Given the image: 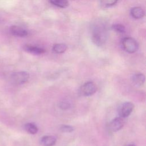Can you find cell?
Instances as JSON below:
<instances>
[{
    "mask_svg": "<svg viewBox=\"0 0 146 146\" xmlns=\"http://www.w3.org/2000/svg\"><path fill=\"white\" fill-rule=\"evenodd\" d=\"M91 39L95 45L102 46L105 44L108 37L107 25L106 21L102 19L95 20L91 27Z\"/></svg>",
    "mask_w": 146,
    "mask_h": 146,
    "instance_id": "6da1fadb",
    "label": "cell"
},
{
    "mask_svg": "<svg viewBox=\"0 0 146 146\" xmlns=\"http://www.w3.org/2000/svg\"><path fill=\"white\" fill-rule=\"evenodd\" d=\"M121 45L123 49L128 53H133L138 49L137 42L132 38L125 37L121 41Z\"/></svg>",
    "mask_w": 146,
    "mask_h": 146,
    "instance_id": "7a4b0ae2",
    "label": "cell"
},
{
    "mask_svg": "<svg viewBox=\"0 0 146 146\" xmlns=\"http://www.w3.org/2000/svg\"><path fill=\"white\" fill-rule=\"evenodd\" d=\"M30 78L29 74L26 71L15 72L11 74L10 80L14 84H22L27 82Z\"/></svg>",
    "mask_w": 146,
    "mask_h": 146,
    "instance_id": "3957f363",
    "label": "cell"
},
{
    "mask_svg": "<svg viewBox=\"0 0 146 146\" xmlns=\"http://www.w3.org/2000/svg\"><path fill=\"white\" fill-rule=\"evenodd\" d=\"M96 91V87L92 82L84 83L80 88V93L82 96H89L94 94Z\"/></svg>",
    "mask_w": 146,
    "mask_h": 146,
    "instance_id": "277c9868",
    "label": "cell"
},
{
    "mask_svg": "<svg viewBox=\"0 0 146 146\" xmlns=\"http://www.w3.org/2000/svg\"><path fill=\"white\" fill-rule=\"evenodd\" d=\"M134 108V104L130 102H126L121 104L119 108L120 117L125 118L130 115Z\"/></svg>",
    "mask_w": 146,
    "mask_h": 146,
    "instance_id": "5b68a950",
    "label": "cell"
},
{
    "mask_svg": "<svg viewBox=\"0 0 146 146\" xmlns=\"http://www.w3.org/2000/svg\"><path fill=\"white\" fill-rule=\"evenodd\" d=\"M124 121L123 118L117 117L111 121L108 125L109 130L111 132H115L120 130L124 126Z\"/></svg>",
    "mask_w": 146,
    "mask_h": 146,
    "instance_id": "8992f818",
    "label": "cell"
},
{
    "mask_svg": "<svg viewBox=\"0 0 146 146\" xmlns=\"http://www.w3.org/2000/svg\"><path fill=\"white\" fill-rule=\"evenodd\" d=\"M56 139L51 135L44 136L40 138V143L43 146H53L56 144Z\"/></svg>",
    "mask_w": 146,
    "mask_h": 146,
    "instance_id": "52a82bcc",
    "label": "cell"
},
{
    "mask_svg": "<svg viewBox=\"0 0 146 146\" xmlns=\"http://www.w3.org/2000/svg\"><path fill=\"white\" fill-rule=\"evenodd\" d=\"M10 33L17 36L23 37L28 34V32L24 29L17 26H12L10 29Z\"/></svg>",
    "mask_w": 146,
    "mask_h": 146,
    "instance_id": "ba28073f",
    "label": "cell"
},
{
    "mask_svg": "<svg viewBox=\"0 0 146 146\" xmlns=\"http://www.w3.org/2000/svg\"><path fill=\"white\" fill-rule=\"evenodd\" d=\"M23 48L26 51L35 55L42 54L46 51L44 49L41 47L38 46H34L32 45H25Z\"/></svg>",
    "mask_w": 146,
    "mask_h": 146,
    "instance_id": "9c48e42d",
    "label": "cell"
},
{
    "mask_svg": "<svg viewBox=\"0 0 146 146\" xmlns=\"http://www.w3.org/2000/svg\"><path fill=\"white\" fill-rule=\"evenodd\" d=\"M145 76L141 73H136L131 77L133 83L136 86H141L145 82Z\"/></svg>",
    "mask_w": 146,
    "mask_h": 146,
    "instance_id": "30bf717a",
    "label": "cell"
},
{
    "mask_svg": "<svg viewBox=\"0 0 146 146\" xmlns=\"http://www.w3.org/2000/svg\"><path fill=\"white\" fill-rule=\"evenodd\" d=\"M131 14L135 19H140L144 16V11L140 7H135L131 9Z\"/></svg>",
    "mask_w": 146,
    "mask_h": 146,
    "instance_id": "8fae6325",
    "label": "cell"
},
{
    "mask_svg": "<svg viewBox=\"0 0 146 146\" xmlns=\"http://www.w3.org/2000/svg\"><path fill=\"white\" fill-rule=\"evenodd\" d=\"M67 46L64 43H56L52 47V51L56 54H62L66 51Z\"/></svg>",
    "mask_w": 146,
    "mask_h": 146,
    "instance_id": "7c38bea8",
    "label": "cell"
},
{
    "mask_svg": "<svg viewBox=\"0 0 146 146\" xmlns=\"http://www.w3.org/2000/svg\"><path fill=\"white\" fill-rule=\"evenodd\" d=\"M25 129L28 133L31 135L36 133L38 131V128L37 127V126L33 123H26L25 125Z\"/></svg>",
    "mask_w": 146,
    "mask_h": 146,
    "instance_id": "4fadbf2b",
    "label": "cell"
},
{
    "mask_svg": "<svg viewBox=\"0 0 146 146\" xmlns=\"http://www.w3.org/2000/svg\"><path fill=\"white\" fill-rule=\"evenodd\" d=\"M48 1L51 4L60 8H66L68 6V2L67 0H48Z\"/></svg>",
    "mask_w": 146,
    "mask_h": 146,
    "instance_id": "5bb4252c",
    "label": "cell"
},
{
    "mask_svg": "<svg viewBox=\"0 0 146 146\" xmlns=\"http://www.w3.org/2000/svg\"><path fill=\"white\" fill-rule=\"evenodd\" d=\"M118 0H100V4L102 6L105 7L112 6L116 4Z\"/></svg>",
    "mask_w": 146,
    "mask_h": 146,
    "instance_id": "9a60e30c",
    "label": "cell"
},
{
    "mask_svg": "<svg viewBox=\"0 0 146 146\" xmlns=\"http://www.w3.org/2000/svg\"><path fill=\"white\" fill-rule=\"evenodd\" d=\"M112 29L118 33H125V29L123 25L121 24H115L112 26Z\"/></svg>",
    "mask_w": 146,
    "mask_h": 146,
    "instance_id": "2e32d148",
    "label": "cell"
},
{
    "mask_svg": "<svg viewBox=\"0 0 146 146\" xmlns=\"http://www.w3.org/2000/svg\"><path fill=\"white\" fill-rule=\"evenodd\" d=\"M59 129L60 131L63 132H66V133H70L74 130V128L71 125H61Z\"/></svg>",
    "mask_w": 146,
    "mask_h": 146,
    "instance_id": "e0dca14e",
    "label": "cell"
},
{
    "mask_svg": "<svg viewBox=\"0 0 146 146\" xmlns=\"http://www.w3.org/2000/svg\"><path fill=\"white\" fill-rule=\"evenodd\" d=\"M71 106V104L69 102H67V101H62L61 102L59 103V107L60 109L65 110H67Z\"/></svg>",
    "mask_w": 146,
    "mask_h": 146,
    "instance_id": "ac0fdd59",
    "label": "cell"
},
{
    "mask_svg": "<svg viewBox=\"0 0 146 146\" xmlns=\"http://www.w3.org/2000/svg\"><path fill=\"white\" fill-rule=\"evenodd\" d=\"M125 146H136V145L133 144H128V145H127Z\"/></svg>",
    "mask_w": 146,
    "mask_h": 146,
    "instance_id": "d6986e66",
    "label": "cell"
},
{
    "mask_svg": "<svg viewBox=\"0 0 146 146\" xmlns=\"http://www.w3.org/2000/svg\"><path fill=\"white\" fill-rule=\"evenodd\" d=\"M1 21H1V18H0V22H1Z\"/></svg>",
    "mask_w": 146,
    "mask_h": 146,
    "instance_id": "ffe728a7",
    "label": "cell"
}]
</instances>
